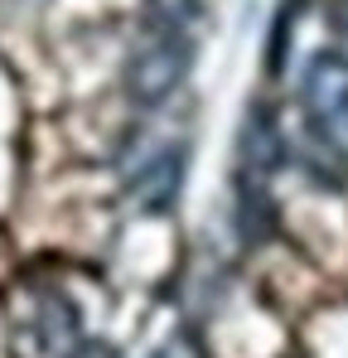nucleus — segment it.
Here are the masks:
<instances>
[{
	"instance_id": "f03ea898",
	"label": "nucleus",
	"mask_w": 348,
	"mask_h": 358,
	"mask_svg": "<svg viewBox=\"0 0 348 358\" xmlns=\"http://www.w3.org/2000/svg\"><path fill=\"white\" fill-rule=\"evenodd\" d=\"M189 68H194L189 34H150L131 54V63H126V97L136 107L155 112V107H165L179 92V83L189 78Z\"/></svg>"
},
{
	"instance_id": "39448f33",
	"label": "nucleus",
	"mask_w": 348,
	"mask_h": 358,
	"mask_svg": "<svg viewBox=\"0 0 348 358\" xmlns=\"http://www.w3.org/2000/svg\"><path fill=\"white\" fill-rule=\"evenodd\" d=\"M34 334H39V349H49V354L63 358L82 339L78 305L63 296V291H44V296H39V310H34Z\"/></svg>"
},
{
	"instance_id": "f257e3e1",
	"label": "nucleus",
	"mask_w": 348,
	"mask_h": 358,
	"mask_svg": "<svg viewBox=\"0 0 348 358\" xmlns=\"http://www.w3.org/2000/svg\"><path fill=\"white\" fill-rule=\"evenodd\" d=\"M300 107L310 131L348 160V59L339 49H319L300 68Z\"/></svg>"
},
{
	"instance_id": "6e6552de",
	"label": "nucleus",
	"mask_w": 348,
	"mask_h": 358,
	"mask_svg": "<svg viewBox=\"0 0 348 358\" xmlns=\"http://www.w3.org/2000/svg\"><path fill=\"white\" fill-rule=\"evenodd\" d=\"M300 5H305V0H281V15H276V29H271V73H281V68H286L290 24H295V15H300Z\"/></svg>"
},
{
	"instance_id": "0eeeda50",
	"label": "nucleus",
	"mask_w": 348,
	"mask_h": 358,
	"mask_svg": "<svg viewBox=\"0 0 348 358\" xmlns=\"http://www.w3.org/2000/svg\"><path fill=\"white\" fill-rule=\"evenodd\" d=\"M194 10H198V0H150V24H155V34H184Z\"/></svg>"
},
{
	"instance_id": "423d86ee",
	"label": "nucleus",
	"mask_w": 348,
	"mask_h": 358,
	"mask_svg": "<svg viewBox=\"0 0 348 358\" xmlns=\"http://www.w3.org/2000/svg\"><path fill=\"white\" fill-rule=\"evenodd\" d=\"M232 223H237V238L247 242V247H261L276 233V203H271V194L261 184H237Z\"/></svg>"
},
{
	"instance_id": "9d476101",
	"label": "nucleus",
	"mask_w": 348,
	"mask_h": 358,
	"mask_svg": "<svg viewBox=\"0 0 348 358\" xmlns=\"http://www.w3.org/2000/svg\"><path fill=\"white\" fill-rule=\"evenodd\" d=\"M329 34L339 39V54L348 59V0H329Z\"/></svg>"
},
{
	"instance_id": "1a4fd4ad",
	"label": "nucleus",
	"mask_w": 348,
	"mask_h": 358,
	"mask_svg": "<svg viewBox=\"0 0 348 358\" xmlns=\"http://www.w3.org/2000/svg\"><path fill=\"white\" fill-rule=\"evenodd\" d=\"M150 358H203V349H198V339H194V334H184V329H179V334H170V339H165Z\"/></svg>"
},
{
	"instance_id": "20e7f679",
	"label": "nucleus",
	"mask_w": 348,
	"mask_h": 358,
	"mask_svg": "<svg viewBox=\"0 0 348 358\" xmlns=\"http://www.w3.org/2000/svg\"><path fill=\"white\" fill-rule=\"evenodd\" d=\"M179 184H184V150H179V145H160V150L145 155V165L131 175V194H136L140 208L165 213L174 203V194H179Z\"/></svg>"
},
{
	"instance_id": "9b49d317",
	"label": "nucleus",
	"mask_w": 348,
	"mask_h": 358,
	"mask_svg": "<svg viewBox=\"0 0 348 358\" xmlns=\"http://www.w3.org/2000/svg\"><path fill=\"white\" fill-rule=\"evenodd\" d=\"M63 358H121V349H116V344H107V339H78V344H73Z\"/></svg>"
},
{
	"instance_id": "7ed1b4c3",
	"label": "nucleus",
	"mask_w": 348,
	"mask_h": 358,
	"mask_svg": "<svg viewBox=\"0 0 348 358\" xmlns=\"http://www.w3.org/2000/svg\"><path fill=\"white\" fill-rule=\"evenodd\" d=\"M232 160H237V184H261V189H266V179L286 165V136H281L276 112L266 102H252L247 107V117L237 126Z\"/></svg>"
}]
</instances>
